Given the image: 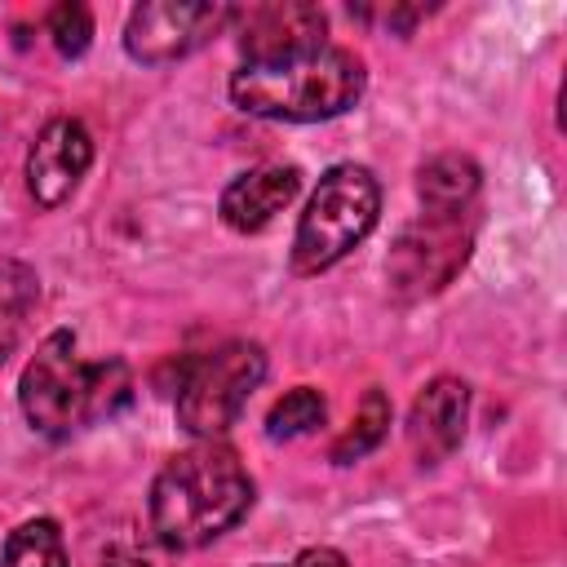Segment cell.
I'll return each instance as SVG.
<instances>
[{
	"instance_id": "obj_14",
	"label": "cell",
	"mask_w": 567,
	"mask_h": 567,
	"mask_svg": "<svg viewBox=\"0 0 567 567\" xmlns=\"http://www.w3.org/2000/svg\"><path fill=\"white\" fill-rule=\"evenodd\" d=\"M0 567H71L62 532L53 518H27L18 523L0 545Z\"/></svg>"
},
{
	"instance_id": "obj_8",
	"label": "cell",
	"mask_w": 567,
	"mask_h": 567,
	"mask_svg": "<svg viewBox=\"0 0 567 567\" xmlns=\"http://www.w3.org/2000/svg\"><path fill=\"white\" fill-rule=\"evenodd\" d=\"M239 22V53L248 66L257 62H284L297 53H310L328 44V13L306 0H275V4H252L235 9Z\"/></svg>"
},
{
	"instance_id": "obj_15",
	"label": "cell",
	"mask_w": 567,
	"mask_h": 567,
	"mask_svg": "<svg viewBox=\"0 0 567 567\" xmlns=\"http://www.w3.org/2000/svg\"><path fill=\"white\" fill-rule=\"evenodd\" d=\"M385 434H390V394H385L381 385H372V390L363 394V403H359L350 430L328 447V456H332V465H354L359 456H368L372 447H381Z\"/></svg>"
},
{
	"instance_id": "obj_4",
	"label": "cell",
	"mask_w": 567,
	"mask_h": 567,
	"mask_svg": "<svg viewBox=\"0 0 567 567\" xmlns=\"http://www.w3.org/2000/svg\"><path fill=\"white\" fill-rule=\"evenodd\" d=\"M381 217V182L363 164H332L319 186L306 199V213L297 217L288 270L297 279L332 270L354 244L368 239V230Z\"/></svg>"
},
{
	"instance_id": "obj_16",
	"label": "cell",
	"mask_w": 567,
	"mask_h": 567,
	"mask_svg": "<svg viewBox=\"0 0 567 567\" xmlns=\"http://www.w3.org/2000/svg\"><path fill=\"white\" fill-rule=\"evenodd\" d=\"M328 416V399L315 385H292L284 399H275V408L266 412V439L288 443V439H306L323 425Z\"/></svg>"
},
{
	"instance_id": "obj_5",
	"label": "cell",
	"mask_w": 567,
	"mask_h": 567,
	"mask_svg": "<svg viewBox=\"0 0 567 567\" xmlns=\"http://www.w3.org/2000/svg\"><path fill=\"white\" fill-rule=\"evenodd\" d=\"M266 381V350L257 341H221L204 354H195L177 377V425L195 443L221 439L239 412L248 408L252 390Z\"/></svg>"
},
{
	"instance_id": "obj_7",
	"label": "cell",
	"mask_w": 567,
	"mask_h": 567,
	"mask_svg": "<svg viewBox=\"0 0 567 567\" xmlns=\"http://www.w3.org/2000/svg\"><path fill=\"white\" fill-rule=\"evenodd\" d=\"M235 22L230 4L204 0H146L124 22V53L142 66H168L204 49Z\"/></svg>"
},
{
	"instance_id": "obj_6",
	"label": "cell",
	"mask_w": 567,
	"mask_h": 567,
	"mask_svg": "<svg viewBox=\"0 0 567 567\" xmlns=\"http://www.w3.org/2000/svg\"><path fill=\"white\" fill-rule=\"evenodd\" d=\"M474 252V208L470 213H425L399 230L385 257V284L399 301H425L443 292Z\"/></svg>"
},
{
	"instance_id": "obj_9",
	"label": "cell",
	"mask_w": 567,
	"mask_h": 567,
	"mask_svg": "<svg viewBox=\"0 0 567 567\" xmlns=\"http://www.w3.org/2000/svg\"><path fill=\"white\" fill-rule=\"evenodd\" d=\"M93 168V137L75 115L49 120L27 151V190L40 208H62Z\"/></svg>"
},
{
	"instance_id": "obj_13",
	"label": "cell",
	"mask_w": 567,
	"mask_h": 567,
	"mask_svg": "<svg viewBox=\"0 0 567 567\" xmlns=\"http://www.w3.org/2000/svg\"><path fill=\"white\" fill-rule=\"evenodd\" d=\"M35 306H40V275L27 261L4 257L0 261V363L18 350Z\"/></svg>"
},
{
	"instance_id": "obj_10",
	"label": "cell",
	"mask_w": 567,
	"mask_h": 567,
	"mask_svg": "<svg viewBox=\"0 0 567 567\" xmlns=\"http://www.w3.org/2000/svg\"><path fill=\"white\" fill-rule=\"evenodd\" d=\"M465 425H470V385L461 377L425 381L408 408V430H403L416 465H443L465 443Z\"/></svg>"
},
{
	"instance_id": "obj_19",
	"label": "cell",
	"mask_w": 567,
	"mask_h": 567,
	"mask_svg": "<svg viewBox=\"0 0 567 567\" xmlns=\"http://www.w3.org/2000/svg\"><path fill=\"white\" fill-rule=\"evenodd\" d=\"M97 567H151V563L142 554H133V549H106Z\"/></svg>"
},
{
	"instance_id": "obj_12",
	"label": "cell",
	"mask_w": 567,
	"mask_h": 567,
	"mask_svg": "<svg viewBox=\"0 0 567 567\" xmlns=\"http://www.w3.org/2000/svg\"><path fill=\"white\" fill-rule=\"evenodd\" d=\"M478 186H483V173L461 151H443L416 168V195L425 213H470Z\"/></svg>"
},
{
	"instance_id": "obj_3",
	"label": "cell",
	"mask_w": 567,
	"mask_h": 567,
	"mask_svg": "<svg viewBox=\"0 0 567 567\" xmlns=\"http://www.w3.org/2000/svg\"><path fill=\"white\" fill-rule=\"evenodd\" d=\"M226 89L230 102L248 115L284 120V124H319L346 115L363 97L368 71L350 49L319 44L284 62H257V66L239 62Z\"/></svg>"
},
{
	"instance_id": "obj_17",
	"label": "cell",
	"mask_w": 567,
	"mask_h": 567,
	"mask_svg": "<svg viewBox=\"0 0 567 567\" xmlns=\"http://www.w3.org/2000/svg\"><path fill=\"white\" fill-rule=\"evenodd\" d=\"M44 31H49V40H53V49L62 58H80L93 44V13L84 4H75V0L53 4L49 18H44Z\"/></svg>"
},
{
	"instance_id": "obj_11",
	"label": "cell",
	"mask_w": 567,
	"mask_h": 567,
	"mask_svg": "<svg viewBox=\"0 0 567 567\" xmlns=\"http://www.w3.org/2000/svg\"><path fill=\"white\" fill-rule=\"evenodd\" d=\"M297 190H301L297 164H257L226 182L217 213L235 235H257L297 199Z\"/></svg>"
},
{
	"instance_id": "obj_2",
	"label": "cell",
	"mask_w": 567,
	"mask_h": 567,
	"mask_svg": "<svg viewBox=\"0 0 567 567\" xmlns=\"http://www.w3.org/2000/svg\"><path fill=\"white\" fill-rule=\"evenodd\" d=\"M133 399V372L124 359H80L75 332H49L18 377V408L44 439H71L97 421H111Z\"/></svg>"
},
{
	"instance_id": "obj_1",
	"label": "cell",
	"mask_w": 567,
	"mask_h": 567,
	"mask_svg": "<svg viewBox=\"0 0 567 567\" xmlns=\"http://www.w3.org/2000/svg\"><path fill=\"white\" fill-rule=\"evenodd\" d=\"M257 483L226 443H195L177 452L151 483V532L164 549H204L248 518Z\"/></svg>"
},
{
	"instance_id": "obj_18",
	"label": "cell",
	"mask_w": 567,
	"mask_h": 567,
	"mask_svg": "<svg viewBox=\"0 0 567 567\" xmlns=\"http://www.w3.org/2000/svg\"><path fill=\"white\" fill-rule=\"evenodd\" d=\"M257 567H350V563H346V554L332 549V545H310V549H301V554L288 558V563H257Z\"/></svg>"
}]
</instances>
